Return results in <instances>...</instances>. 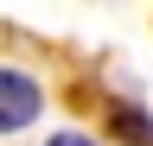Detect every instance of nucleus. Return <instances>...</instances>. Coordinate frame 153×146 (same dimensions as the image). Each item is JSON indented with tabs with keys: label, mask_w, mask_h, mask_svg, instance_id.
I'll use <instances>...</instances> for the list:
<instances>
[{
	"label": "nucleus",
	"mask_w": 153,
	"mask_h": 146,
	"mask_svg": "<svg viewBox=\"0 0 153 146\" xmlns=\"http://www.w3.org/2000/svg\"><path fill=\"white\" fill-rule=\"evenodd\" d=\"M38 108H45V89H38L26 70L0 64V134H19V127L38 121Z\"/></svg>",
	"instance_id": "obj_1"
},
{
	"label": "nucleus",
	"mask_w": 153,
	"mask_h": 146,
	"mask_svg": "<svg viewBox=\"0 0 153 146\" xmlns=\"http://www.w3.org/2000/svg\"><path fill=\"white\" fill-rule=\"evenodd\" d=\"M108 127H115L128 146H153V121H147L134 102H108Z\"/></svg>",
	"instance_id": "obj_2"
},
{
	"label": "nucleus",
	"mask_w": 153,
	"mask_h": 146,
	"mask_svg": "<svg viewBox=\"0 0 153 146\" xmlns=\"http://www.w3.org/2000/svg\"><path fill=\"white\" fill-rule=\"evenodd\" d=\"M45 146H102V140H89V134H76V127H64V134H51Z\"/></svg>",
	"instance_id": "obj_3"
}]
</instances>
